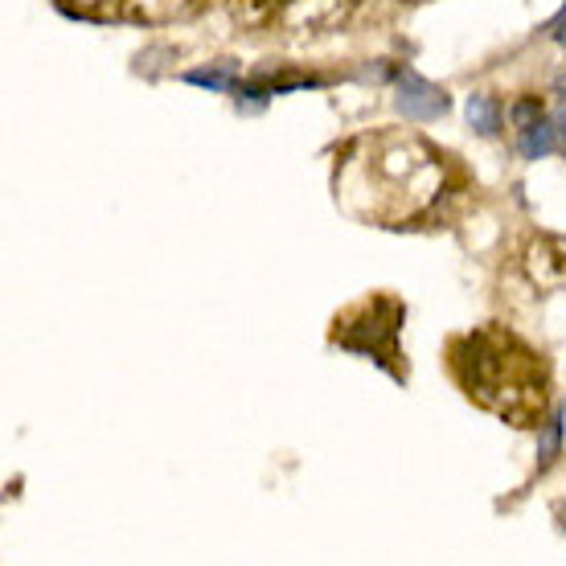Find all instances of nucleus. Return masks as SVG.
<instances>
[{"label":"nucleus","mask_w":566,"mask_h":566,"mask_svg":"<svg viewBox=\"0 0 566 566\" xmlns=\"http://www.w3.org/2000/svg\"><path fill=\"white\" fill-rule=\"evenodd\" d=\"M172 50L169 45H153V50H144L140 57H136V74H148V78H156V74L165 71V62L160 57H169Z\"/></svg>","instance_id":"obj_9"},{"label":"nucleus","mask_w":566,"mask_h":566,"mask_svg":"<svg viewBox=\"0 0 566 566\" xmlns=\"http://www.w3.org/2000/svg\"><path fill=\"white\" fill-rule=\"evenodd\" d=\"M563 530H566V522H563Z\"/></svg>","instance_id":"obj_12"},{"label":"nucleus","mask_w":566,"mask_h":566,"mask_svg":"<svg viewBox=\"0 0 566 566\" xmlns=\"http://www.w3.org/2000/svg\"><path fill=\"white\" fill-rule=\"evenodd\" d=\"M452 374L472 402L496 411L513 427H542V366L522 340L496 328L464 333L452 340Z\"/></svg>","instance_id":"obj_1"},{"label":"nucleus","mask_w":566,"mask_h":566,"mask_svg":"<svg viewBox=\"0 0 566 566\" xmlns=\"http://www.w3.org/2000/svg\"><path fill=\"white\" fill-rule=\"evenodd\" d=\"M542 33H546L551 42H558V45H563V50H566V4H563V9H558V17H551V21L542 25Z\"/></svg>","instance_id":"obj_10"},{"label":"nucleus","mask_w":566,"mask_h":566,"mask_svg":"<svg viewBox=\"0 0 566 566\" xmlns=\"http://www.w3.org/2000/svg\"><path fill=\"white\" fill-rule=\"evenodd\" d=\"M554 124H558V148L566 153V83L558 86V107H554Z\"/></svg>","instance_id":"obj_11"},{"label":"nucleus","mask_w":566,"mask_h":566,"mask_svg":"<svg viewBox=\"0 0 566 566\" xmlns=\"http://www.w3.org/2000/svg\"><path fill=\"white\" fill-rule=\"evenodd\" d=\"M402 325H407V304H402V300L369 296V300H361V304H354L349 312H340L337 328H333V345L354 357L378 361L395 382H407L402 345H398Z\"/></svg>","instance_id":"obj_2"},{"label":"nucleus","mask_w":566,"mask_h":566,"mask_svg":"<svg viewBox=\"0 0 566 566\" xmlns=\"http://www.w3.org/2000/svg\"><path fill=\"white\" fill-rule=\"evenodd\" d=\"M558 124L554 119H534V124H525V128H517V156L522 160H546V156L558 148Z\"/></svg>","instance_id":"obj_5"},{"label":"nucleus","mask_w":566,"mask_h":566,"mask_svg":"<svg viewBox=\"0 0 566 566\" xmlns=\"http://www.w3.org/2000/svg\"><path fill=\"white\" fill-rule=\"evenodd\" d=\"M464 115H468V128L476 132V136H484V140L501 136L505 112H501V99H496V95H489V91H476V95H468Z\"/></svg>","instance_id":"obj_4"},{"label":"nucleus","mask_w":566,"mask_h":566,"mask_svg":"<svg viewBox=\"0 0 566 566\" xmlns=\"http://www.w3.org/2000/svg\"><path fill=\"white\" fill-rule=\"evenodd\" d=\"M542 115H546L542 99H538V95H530V99H517V103H513L510 119L517 124V128H525V124H534V119H542Z\"/></svg>","instance_id":"obj_8"},{"label":"nucleus","mask_w":566,"mask_h":566,"mask_svg":"<svg viewBox=\"0 0 566 566\" xmlns=\"http://www.w3.org/2000/svg\"><path fill=\"white\" fill-rule=\"evenodd\" d=\"M563 436H566V402H554L546 423L538 427V472H546L563 455Z\"/></svg>","instance_id":"obj_6"},{"label":"nucleus","mask_w":566,"mask_h":566,"mask_svg":"<svg viewBox=\"0 0 566 566\" xmlns=\"http://www.w3.org/2000/svg\"><path fill=\"white\" fill-rule=\"evenodd\" d=\"M181 83L201 86V91H218V95H234V86L242 83L239 62H218V66H198V71H185Z\"/></svg>","instance_id":"obj_7"},{"label":"nucleus","mask_w":566,"mask_h":566,"mask_svg":"<svg viewBox=\"0 0 566 566\" xmlns=\"http://www.w3.org/2000/svg\"><path fill=\"white\" fill-rule=\"evenodd\" d=\"M395 112L407 119V124H436L452 112V99L448 91L436 83H427L423 74L415 71H398L395 78Z\"/></svg>","instance_id":"obj_3"}]
</instances>
